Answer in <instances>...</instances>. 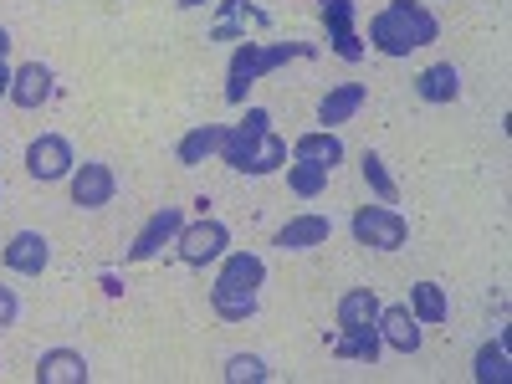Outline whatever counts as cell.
<instances>
[{
  "instance_id": "1",
  "label": "cell",
  "mask_w": 512,
  "mask_h": 384,
  "mask_svg": "<svg viewBox=\"0 0 512 384\" xmlns=\"http://www.w3.org/2000/svg\"><path fill=\"white\" fill-rule=\"evenodd\" d=\"M441 41V21L436 11H425L420 0H390L369 16V47L379 57H410L420 47Z\"/></svg>"
},
{
  "instance_id": "2",
  "label": "cell",
  "mask_w": 512,
  "mask_h": 384,
  "mask_svg": "<svg viewBox=\"0 0 512 384\" xmlns=\"http://www.w3.org/2000/svg\"><path fill=\"white\" fill-rule=\"evenodd\" d=\"M318 57L313 41H272V47H262V41H236L231 52V77H226V103H246V93L262 82L267 72H277L282 62H308Z\"/></svg>"
},
{
  "instance_id": "3",
  "label": "cell",
  "mask_w": 512,
  "mask_h": 384,
  "mask_svg": "<svg viewBox=\"0 0 512 384\" xmlns=\"http://www.w3.org/2000/svg\"><path fill=\"white\" fill-rule=\"evenodd\" d=\"M349 226H354L359 246H369V251H400L410 241V221L395 205H359Z\"/></svg>"
},
{
  "instance_id": "4",
  "label": "cell",
  "mask_w": 512,
  "mask_h": 384,
  "mask_svg": "<svg viewBox=\"0 0 512 384\" xmlns=\"http://www.w3.org/2000/svg\"><path fill=\"white\" fill-rule=\"evenodd\" d=\"M175 246H180V262L185 267H210V262H221V256L231 251V231L216 216H200V221H185L180 226Z\"/></svg>"
},
{
  "instance_id": "5",
  "label": "cell",
  "mask_w": 512,
  "mask_h": 384,
  "mask_svg": "<svg viewBox=\"0 0 512 384\" xmlns=\"http://www.w3.org/2000/svg\"><path fill=\"white\" fill-rule=\"evenodd\" d=\"M72 169H77V159H72V144H67L62 134H41V139L26 144V175H31V180L57 185V180L72 175Z\"/></svg>"
},
{
  "instance_id": "6",
  "label": "cell",
  "mask_w": 512,
  "mask_h": 384,
  "mask_svg": "<svg viewBox=\"0 0 512 384\" xmlns=\"http://www.w3.org/2000/svg\"><path fill=\"white\" fill-rule=\"evenodd\" d=\"M180 226H185V210L180 205H164V210H154V216L139 226V236H134V246H128L123 256L128 262H154V256L180 236Z\"/></svg>"
},
{
  "instance_id": "7",
  "label": "cell",
  "mask_w": 512,
  "mask_h": 384,
  "mask_svg": "<svg viewBox=\"0 0 512 384\" xmlns=\"http://www.w3.org/2000/svg\"><path fill=\"white\" fill-rule=\"evenodd\" d=\"M67 185H72V205H77V210H103V205H113V190H118L113 169H108L103 159L77 164L72 175H67Z\"/></svg>"
},
{
  "instance_id": "8",
  "label": "cell",
  "mask_w": 512,
  "mask_h": 384,
  "mask_svg": "<svg viewBox=\"0 0 512 384\" xmlns=\"http://www.w3.org/2000/svg\"><path fill=\"white\" fill-rule=\"evenodd\" d=\"M318 11H323V26H328V41H333V52L344 57V62H359L369 47L359 41V31H354V0H318Z\"/></svg>"
},
{
  "instance_id": "9",
  "label": "cell",
  "mask_w": 512,
  "mask_h": 384,
  "mask_svg": "<svg viewBox=\"0 0 512 384\" xmlns=\"http://www.w3.org/2000/svg\"><path fill=\"white\" fill-rule=\"evenodd\" d=\"M0 256H6V267L16 277H41L52 267V241L41 236V231H16L6 246H0Z\"/></svg>"
},
{
  "instance_id": "10",
  "label": "cell",
  "mask_w": 512,
  "mask_h": 384,
  "mask_svg": "<svg viewBox=\"0 0 512 384\" xmlns=\"http://www.w3.org/2000/svg\"><path fill=\"white\" fill-rule=\"evenodd\" d=\"M52 93H57V72H52L47 62H26V67H16V77H11V103H16V108L36 113V108H47V103H52Z\"/></svg>"
},
{
  "instance_id": "11",
  "label": "cell",
  "mask_w": 512,
  "mask_h": 384,
  "mask_svg": "<svg viewBox=\"0 0 512 384\" xmlns=\"http://www.w3.org/2000/svg\"><path fill=\"white\" fill-rule=\"evenodd\" d=\"M221 6V21L210 26V41H246V26L251 31H267L272 16L262 6H251V0H216Z\"/></svg>"
},
{
  "instance_id": "12",
  "label": "cell",
  "mask_w": 512,
  "mask_h": 384,
  "mask_svg": "<svg viewBox=\"0 0 512 384\" xmlns=\"http://www.w3.org/2000/svg\"><path fill=\"white\" fill-rule=\"evenodd\" d=\"M379 338H384V349H395V354H415L425 344V333H420V318L405 308V303H390V308H379Z\"/></svg>"
},
{
  "instance_id": "13",
  "label": "cell",
  "mask_w": 512,
  "mask_h": 384,
  "mask_svg": "<svg viewBox=\"0 0 512 384\" xmlns=\"http://www.w3.org/2000/svg\"><path fill=\"white\" fill-rule=\"evenodd\" d=\"M267 128H272V113H267V108H246V118L231 123L226 134H221V159H226L231 169H241V159L251 154V144L262 139Z\"/></svg>"
},
{
  "instance_id": "14",
  "label": "cell",
  "mask_w": 512,
  "mask_h": 384,
  "mask_svg": "<svg viewBox=\"0 0 512 384\" xmlns=\"http://www.w3.org/2000/svg\"><path fill=\"white\" fill-rule=\"evenodd\" d=\"M328 236H333V221L318 216V210H308V216H292L272 236V246H282V251H313V246H328Z\"/></svg>"
},
{
  "instance_id": "15",
  "label": "cell",
  "mask_w": 512,
  "mask_h": 384,
  "mask_svg": "<svg viewBox=\"0 0 512 384\" xmlns=\"http://www.w3.org/2000/svg\"><path fill=\"white\" fill-rule=\"evenodd\" d=\"M93 369L77 349H47L36 359V384H88Z\"/></svg>"
},
{
  "instance_id": "16",
  "label": "cell",
  "mask_w": 512,
  "mask_h": 384,
  "mask_svg": "<svg viewBox=\"0 0 512 384\" xmlns=\"http://www.w3.org/2000/svg\"><path fill=\"white\" fill-rule=\"evenodd\" d=\"M267 282V262L256 251H226L221 256V277L216 287H236V292H256Z\"/></svg>"
},
{
  "instance_id": "17",
  "label": "cell",
  "mask_w": 512,
  "mask_h": 384,
  "mask_svg": "<svg viewBox=\"0 0 512 384\" xmlns=\"http://www.w3.org/2000/svg\"><path fill=\"white\" fill-rule=\"evenodd\" d=\"M364 103H369L364 82H338V88H328L323 103H318V123H323V128H338V123H349Z\"/></svg>"
},
{
  "instance_id": "18",
  "label": "cell",
  "mask_w": 512,
  "mask_h": 384,
  "mask_svg": "<svg viewBox=\"0 0 512 384\" xmlns=\"http://www.w3.org/2000/svg\"><path fill=\"white\" fill-rule=\"evenodd\" d=\"M415 93L425 103H456L461 98V67L456 62H436V67H425L415 77Z\"/></svg>"
},
{
  "instance_id": "19",
  "label": "cell",
  "mask_w": 512,
  "mask_h": 384,
  "mask_svg": "<svg viewBox=\"0 0 512 384\" xmlns=\"http://www.w3.org/2000/svg\"><path fill=\"white\" fill-rule=\"evenodd\" d=\"M333 354H338V359H359V364H374V359L384 354L379 323H364V328H338V338H333Z\"/></svg>"
},
{
  "instance_id": "20",
  "label": "cell",
  "mask_w": 512,
  "mask_h": 384,
  "mask_svg": "<svg viewBox=\"0 0 512 384\" xmlns=\"http://www.w3.org/2000/svg\"><path fill=\"white\" fill-rule=\"evenodd\" d=\"M292 159H308V164H323V169H338L344 164V139L333 134V128H313L292 144Z\"/></svg>"
},
{
  "instance_id": "21",
  "label": "cell",
  "mask_w": 512,
  "mask_h": 384,
  "mask_svg": "<svg viewBox=\"0 0 512 384\" xmlns=\"http://www.w3.org/2000/svg\"><path fill=\"white\" fill-rule=\"evenodd\" d=\"M277 169H287V139L267 128V134L251 144V154L241 159L236 175H277Z\"/></svg>"
},
{
  "instance_id": "22",
  "label": "cell",
  "mask_w": 512,
  "mask_h": 384,
  "mask_svg": "<svg viewBox=\"0 0 512 384\" xmlns=\"http://www.w3.org/2000/svg\"><path fill=\"white\" fill-rule=\"evenodd\" d=\"M405 308L420 318V328H436V323L451 318V303H446V287H441V282H415Z\"/></svg>"
},
{
  "instance_id": "23",
  "label": "cell",
  "mask_w": 512,
  "mask_h": 384,
  "mask_svg": "<svg viewBox=\"0 0 512 384\" xmlns=\"http://www.w3.org/2000/svg\"><path fill=\"white\" fill-rule=\"evenodd\" d=\"M379 292L374 287H349L338 297V328H364V323H379Z\"/></svg>"
},
{
  "instance_id": "24",
  "label": "cell",
  "mask_w": 512,
  "mask_h": 384,
  "mask_svg": "<svg viewBox=\"0 0 512 384\" xmlns=\"http://www.w3.org/2000/svg\"><path fill=\"white\" fill-rule=\"evenodd\" d=\"M477 384H507L512 379V354H507V338H487L477 349Z\"/></svg>"
},
{
  "instance_id": "25",
  "label": "cell",
  "mask_w": 512,
  "mask_h": 384,
  "mask_svg": "<svg viewBox=\"0 0 512 384\" xmlns=\"http://www.w3.org/2000/svg\"><path fill=\"white\" fill-rule=\"evenodd\" d=\"M221 134H226V123H200V128H190V134L180 139V164H205L210 154H221Z\"/></svg>"
},
{
  "instance_id": "26",
  "label": "cell",
  "mask_w": 512,
  "mask_h": 384,
  "mask_svg": "<svg viewBox=\"0 0 512 384\" xmlns=\"http://www.w3.org/2000/svg\"><path fill=\"white\" fill-rule=\"evenodd\" d=\"M359 175H364V185L374 190L379 205H395V200H400V185H395V175H390V164H384L374 149L359 154Z\"/></svg>"
},
{
  "instance_id": "27",
  "label": "cell",
  "mask_w": 512,
  "mask_h": 384,
  "mask_svg": "<svg viewBox=\"0 0 512 384\" xmlns=\"http://www.w3.org/2000/svg\"><path fill=\"white\" fill-rule=\"evenodd\" d=\"M210 308L221 323H246L256 318V292H236V287H210Z\"/></svg>"
},
{
  "instance_id": "28",
  "label": "cell",
  "mask_w": 512,
  "mask_h": 384,
  "mask_svg": "<svg viewBox=\"0 0 512 384\" xmlns=\"http://www.w3.org/2000/svg\"><path fill=\"white\" fill-rule=\"evenodd\" d=\"M328 175H333V169L308 164V159H292V164H287V185H292V195H297V200L323 195V190H328Z\"/></svg>"
},
{
  "instance_id": "29",
  "label": "cell",
  "mask_w": 512,
  "mask_h": 384,
  "mask_svg": "<svg viewBox=\"0 0 512 384\" xmlns=\"http://www.w3.org/2000/svg\"><path fill=\"white\" fill-rule=\"evenodd\" d=\"M267 379H272V369L262 354H231L226 359V384H267Z\"/></svg>"
},
{
  "instance_id": "30",
  "label": "cell",
  "mask_w": 512,
  "mask_h": 384,
  "mask_svg": "<svg viewBox=\"0 0 512 384\" xmlns=\"http://www.w3.org/2000/svg\"><path fill=\"white\" fill-rule=\"evenodd\" d=\"M16 318H21V297H16V287H0V333L16 328Z\"/></svg>"
},
{
  "instance_id": "31",
  "label": "cell",
  "mask_w": 512,
  "mask_h": 384,
  "mask_svg": "<svg viewBox=\"0 0 512 384\" xmlns=\"http://www.w3.org/2000/svg\"><path fill=\"white\" fill-rule=\"evenodd\" d=\"M11 77H16V72L6 67V57H0V98H11Z\"/></svg>"
},
{
  "instance_id": "32",
  "label": "cell",
  "mask_w": 512,
  "mask_h": 384,
  "mask_svg": "<svg viewBox=\"0 0 512 384\" xmlns=\"http://www.w3.org/2000/svg\"><path fill=\"white\" fill-rule=\"evenodd\" d=\"M180 11H200V6H216V0H175Z\"/></svg>"
},
{
  "instance_id": "33",
  "label": "cell",
  "mask_w": 512,
  "mask_h": 384,
  "mask_svg": "<svg viewBox=\"0 0 512 384\" xmlns=\"http://www.w3.org/2000/svg\"><path fill=\"white\" fill-rule=\"evenodd\" d=\"M6 52H11V31H6V26H0V57H6Z\"/></svg>"
}]
</instances>
